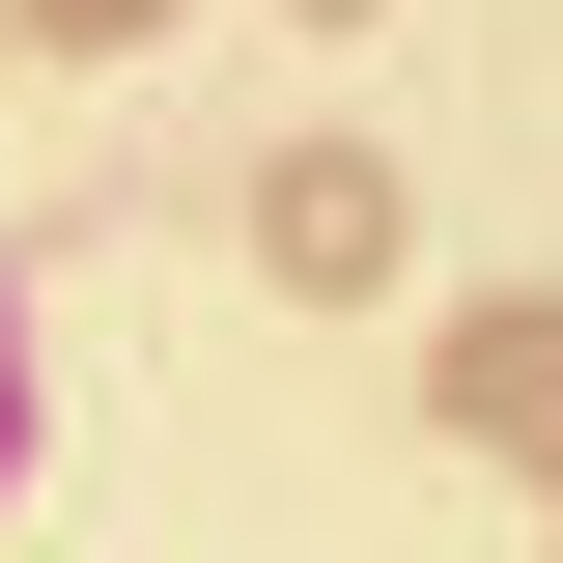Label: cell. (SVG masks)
Masks as SVG:
<instances>
[{"label":"cell","instance_id":"cell-1","mask_svg":"<svg viewBox=\"0 0 563 563\" xmlns=\"http://www.w3.org/2000/svg\"><path fill=\"white\" fill-rule=\"evenodd\" d=\"M395 254V169H282V282H366Z\"/></svg>","mask_w":563,"mask_h":563},{"label":"cell","instance_id":"cell-2","mask_svg":"<svg viewBox=\"0 0 563 563\" xmlns=\"http://www.w3.org/2000/svg\"><path fill=\"white\" fill-rule=\"evenodd\" d=\"M0 507H29V310H0Z\"/></svg>","mask_w":563,"mask_h":563},{"label":"cell","instance_id":"cell-3","mask_svg":"<svg viewBox=\"0 0 563 563\" xmlns=\"http://www.w3.org/2000/svg\"><path fill=\"white\" fill-rule=\"evenodd\" d=\"M29 29H141V0H29Z\"/></svg>","mask_w":563,"mask_h":563},{"label":"cell","instance_id":"cell-4","mask_svg":"<svg viewBox=\"0 0 563 563\" xmlns=\"http://www.w3.org/2000/svg\"><path fill=\"white\" fill-rule=\"evenodd\" d=\"M310 29H366V0H310Z\"/></svg>","mask_w":563,"mask_h":563}]
</instances>
